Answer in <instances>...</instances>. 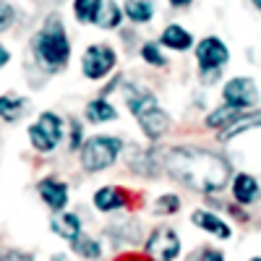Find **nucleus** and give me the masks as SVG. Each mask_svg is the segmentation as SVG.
Instances as JSON below:
<instances>
[{"label":"nucleus","mask_w":261,"mask_h":261,"mask_svg":"<svg viewBox=\"0 0 261 261\" xmlns=\"http://www.w3.org/2000/svg\"><path fill=\"white\" fill-rule=\"evenodd\" d=\"M123 154V139L110 136V134H97L84 141L79 151V162L86 172H102L107 167H113L118 157Z\"/></svg>","instance_id":"7ed1b4c3"},{"label":"nucleus","mask_w":261,"mask_h":261,"mask_svg":"<svg viewBox=\"0 0 261 261\" xmlns=\"http://www.w3.org/2000/svg\"><path fill=\"white\" fill-rule=\"evenodd\" d=\"M32 107V99L21 97V94H0V120L6 123H18L27 115V110Z\"/></svg>","instance_id":"dca6fc26"},{"label":"nucleus","mask_w":261,"mask_h":261,"mask_svg":"<svg viewBox=\"0 0 261 261\" xmlns=\"http://www.w3.org/2000/svg\"><path fill=\"white\" fill-rule=\"evenodd\" d=\"M251 3H253V8H256V11L261 13V0H251Z\"/></svg>","instance_id":"f704fd0d"},{"label":"nucleus","mask_w":261,"mask_h":261,"mask_svg":"<svg viewBox=\"0 0 261 261\" xmlns=\"http://www.w3.org/2000/svg\"><path fill=\"white\" fill-rule=\"evenodd\" d=\"M16 24V6L8 0H0V34H6Z\"/></svg>","instance_id":"bb28decb"},{"label":"nucleus","mask_w":261,"mask_h":261,"mask_svg":"<svg viewBox=\"0 0 261 261\" xmlns=\"http://www.w3.org/2000/svg\"><path fill=\"white\" fill-rule=\"evenodd\" d=\"M65 139H68V149L71 151H81V146H84V125L79 123V120H71L68 123V136H65Z\"/></svg>","instance_id":"cd10ccee"},{"label":"nucleus","mask_w":261,"mask_h":261,"mask_svg":"<svg viewBox=\"0 0 261 261\" xmlns=\"http://www.w3.org/2000/svg\"><path fill=\"white\" fill-rule=\"evenodd\" d=\"M160 45L172 50V53H186L193 47V34L180 24H167L160 34Z\"/></svg>","instance_id":"4468645a"},{"label":"nucleus","mask_w":261,"mask_h":261,"mask_svg":"<svg viewBox=\"0 0 261 261\" xmlns=\"http://www.w3.org/2000/svg\"><path fill=\"white\" fill-rule=\"evenodd\" d=\"M123 13H125L128 21H134L136 27H141V24H149V21L154 18L157 6H154V0H125Z\"/></svg>","instance_id":"aec40b11"},{"label":"nucleus","mask_w":261,"mask_h":261,"mask_svg":"<svg viewBox=\"0 0 261 261\" xmlns=\"http://www.w3.org/2000/svg\"><path fill=\"white\" fill-rule=\"evenodd\" d=\"M162 167L172 180H178L180 186L199 191L204 196L222 193L232 180V167L222 154H217V151L206 146H193V144L165 149Z\"/></svg>","instance_id":"f257e3e1"},{"label":"nucleus","mask_w":261,"mask_h":261,"mask_svg":"<svg viewBox=\"0 0 261 261\" xmlns=\"http://www.w3.org/2000/svg\"><path fill=\"white\" fill-rule=\"evenodd\" d=\"M102 0H73V18L79 24H94Z\"/></svg>","instance_id":"b1692460"},{"label":"nucleus","mask_w":261,"mask_h":261,"mask_svg":"<svg viewBox=\"0 0 261 261\" xmlns=\"http://www.w3.org/2000/svg\"><path fill=\"white\" fill-rule=\"evenodd\" d=\"M248 261H261V256H253V258H248Z\"/></svg>","instance_id":"c9c22d12"},{"label":"nucleus","mask_w":261,"mask_h":261,"mask_svg":"<svg viewBox=\"0 0 261 261\" xmlns=\"http://www.w3.org/2000/svg\"><path fill=\"white\" fill-rule=\"evenodd\" d=\"M84 115H86V120L94 123V125H99V123H113V120H118V107L107 99V97H97V99H92V102H86Z\"/></svg>","instance_id":"6ab92c4d"},{"label":"nucleus","mask_w":261,"mask_h":261,"mask_svg":"<svg viewBox=\"0 0 261 261\" xmlns=\"http://www.w3.org/2000/svg\"><path fill=\"white\" fill-rule=\"evenodd\" d=\"M71 251H73L76 256L86 258V261H97V258H102V246H99V241H94V238L84 235V232L71 241Z\"/></svg>","instance_id":"5701e85b"},{"label":"nucleus","mask_w":261,"mask_h":261,"mask_svg":"<svg viewBox=\"0 0 261 261\" xmlns=\"http://www.w3.org/2000/svg\"><path fill=\"white\" fill-rule=\"evenodd\" d=\"M92 204L102 214H113V212H120L130 204V193L123 186H102V188L94 191Z\"/></svg>","instance_id":"9d476101"},{"label":"nucleus","mask_w":261,"mask_h":261,"mask_svg":"<svg viewBox=\"0 0 261 261\" xmlns=\"http://www.w3.org/2000/svg\"><path fill=\"white\" fill-rule=\"evenodd\" d=\"M230 191H232V201L238 206H251L261 199V186L251 172H235L230 180Z\"/></svg>","instance_id":"9b49d317"},{"label":"nucleus","mask_w":261,"mask_h":261,"mask_svg":"<svg viewBox=\"0 0 261 261\" xmlns=\"http://www.w3.org/2000/svg\"><path fill=\"white\" fill-rule=\"evenodd\" d=\"M196 63H199V76L204 84H214L217 79H220L222 68L230 63V47L225 45V42L220 37H204L196 42Z\"/></svg>","instance_id":"20e7f679"},{"label":"nucleus","mask_w":261,"mask_h":261,"mask_svg":"<svg viewBox=\"0 0 261 261\" xmlns=\"http://www.w3.org/2000/svg\"><path fill=\"white\" fill-rule=\"evenodd\" d=\"M136 123H139L141 134H144L149 141H160V139H165V136H167V130L172 128V120H170V115L162 110V107H157V110H151V113L141 115Z\"/></svg>","instance_id":"ddd939ff"},{"label":"nucleus","mask_w":261,"mask_h":261,"mask_svg":"<svg viewBox=\"0 0 261 261\" xmlns=\"http://www.w3.org/2000/svg\"><path fill=\"white\" fill-rule=\"evenodd\" d=\"M50 230L53 235H58L60 241H73V238L81 235V217L76 212H58L50 220Z\"/></svg>","instance_id":"2eb2a0df"},{"label":"nucleus","mask_w":261,"mask_h":261,"mask_svg":"<svg viewBox=\"0 0 261 261\" xmlns=\"http://www.w3.org/2000/svg\"><path fill=\"white\" fill-rule=\"evenodd\" d=\"M154 212L162 214V217H167V214H178V212H180V199H178L175 193H162L160 199L154 201Z\"/></svg>","instance_id":"a878e982"},{"label":"nucleus","mask_w":261,"mask_h":261,"mask_svg":"<svg viewBox=\"0 0 261 261\" xmlns=\"http://www.w3.org/2000/svg\"><path fill=\"white\" fill-rule=\"evenodd\" d=\"M123 6H118L115 0H102V8L97 13V21H94V27L105 29V32H110V29H118L123 24Z\"/></svg>","instance_id":"412c9836"},{"label":"nucleus","mask_w":261,"mask_h":261,"mask_svg":"<svg viewBox=\"0 0 261 261\" xmlns=\"http://www.w3.org/2000/svg\"><path fill=\"white\" fill-rule=\"evenodd\" d=\"M253 128H261V110H251V113H243V118L238 120V123H232L227 130H222V141H230V139H238V136H243V134H248V130H253Z\"/></svg>","instance_id":"4be33fe9"},{"label":"nucleus","mask_w":261,"mask_h":261,"mask_svg":"<svg viewBox=\"0 0 261 261\" xmlns=\"http://www.w3.org/2000/svg\"><path fill=\"white\" fill-rule=\"evenodd\" d=\"M199 261H225V253L217 251V248H204L199 253Z\"/></svg>","instance_id":"c756f323"},{"label":"nucleus","mask_w":261,"mask_h":261,"mask_svg":"<svg viewBox=\"0 0 261 261\" xmlns=\"http://www.w3.org/2000/svg\"><path fill=\"white\" fill-rule=\"evenodd\" d=\"M0 261H34V253L21 251V248H3L0 251Z\"/></svg>","instance_id":"c85d7f7f"},{"label":"nucleus","mask_w":261,"mask_h":261,"mask_svg":"<svg viewBox=\"0 0 261 261\" xmlns=\"http://www.w3.org/2000/svg\"><path fill=\"white\" fill-rule=\"evenodd\" d=\"M139 55H141V60H144L146 65H151V68H165V65H167V58H165V53H162L160 42H144L141 50H139Z\"/></svg>","instance_id":"393cba45"},{"label":"nucleus","mask_w":261,"mask_h":261,"mask_svg":"<svg viewBox=\"0 0 261 261\" xmlns=\"http://www.w3.org/2000/svg\"><path fill=\"white\" fill-rule=\"evenodd\" d=\"M180 235L170 225H157L144 241V253L149 256V261H175L180 256Z\"/></svg>","instance_id":"0eeeda50"},{"label":"nucleus","mask_w":261,"mask_h":261,"mask_svg":"<svg viewBox=\"0 0 261 261\" xmlns=\"http://www.w3.org/2000/svg\"><path fill=\"white\" fill-rule=\"evenodd\" d=\"M160 160H157V154L154 151H146V149H141V146H134L128 151V167L130 170H136L139 175H144V178H151L154 172L160 170Z\"/></svg>","instance_id":"f3484780"},{"label":"nucleus","mask_w":261,"mask_h":261,"mask_svg":"<svg viewBox=\"0 0 261 261\" xmlns=\"http://www.w3.org/2000/svg\"><path fill=\"white\" fill-rule=\"evenodd\" d=\"M65 139V125H63V118L53 110H45L37 123L29 125V144L42 151V154H50L60 146V141Z\"/></svg>","instance_id":"39448f33"},{"label":"nucleus","mask_w":261,"mask_h":261,"mask_svg":"<svg viewBox=\"0 0 261 261\" xmlns=\"http://www.w3.org/2000/svg\"><path fill=\"white\" fill-rule=\"evenodd\" d=\"M115 65H118V53L115 47L105 45V42L89 45L81 55V73L86 81H105L113 73Z\"/></svg>","instance_id":"423d86ee"},{"label":"nucleus","mask_w":261,"mask_h":261,"mask_svg":"<svg viewBox=\"0 0 261 261\" xmlns=\"http://www.w3.org/2000/svg\"><path fill=\"white\" fill-rule=\"evenodd\" d=\"M8 63H11V53H8V47H6V45H0V71H3Z\"/></svg>","instance_id":"7c9ffc66"},{"label":"nucleus","mask_w":261,"mask_h":261,"mask_svg":"<svg viewBox=\"0 0 261 261\" xmlns=\"http://www.w3.org/2000/svg\"><path fill=\"white\" fill-rule=\"evenodd\" d=\"M32 55L42 71L58 73L71 58V39L65 34L60 16H47V21L32 37Z\"/></svg>","instance_id":"f03ea898"},{"label":"nucleus","mask_w":261,"mask_h":261,"mask_svg":"<svg viewBox=\"0 0 261 261\" xmlns=\"http://www.w3.org/2000/svg\"><path fill=\"white\" fill-rule=\"evenodd\" d=\"M37 193L42 204H45L50 212H65V206H68L71 201V191H68V183H63L58 178H42L37 183Z\"/></svg>","instance_id":"1a4fd4ad"},{"label":"nucleus","mask_w":261,"mask_h":261,"mask_svg":"<svg viewBox=\"0 0 261 261\" xmlns=\"http://www.w3.org/2000/svg\"><path fill=\"white\" fill-rule=\"evenodd\" d=\"M50 261H71V258L65 256V253H53V256H50Z\"/></svg>","instance_id":"72a5a7b5"},{"label":"nucleus","mask_w":261,"mask_h":261,"mask_svg":"<svg viewBox=\"0 0 261 261\" xmlns=\"http://www.w3.org/2000/svg\"><path fill=\"white\" fill-rule=\"evenodd\" d=\"M167 3L172 8H188V6H193V0H167Z\"/></svg>","instance_id":"2f4dec72"},{"label":"nucleus","mask_w":261,"mask_h":261,"mask_svg":"<svg viewBox=\"0 0 261 261\" xmlns=\"http://www.w3.org/2000/svg\"><path fill=\"white\" fill-rule=\"evenodd\" d=\"M191 222L199 230H204V232H209L214 238H220V241H230V238H232V227L222 220L220 214H214L209 209H196L191 214Z\"/></svg>","instance_id":"f8f14e48"},{"label":"nucleus","mask_w":261,"mask_h":261,"mask_svg":"<svg viewBox=\"0 0 261 261\" xmlns=\"http://www.w3.org/2000/svg\"><path fill=\"white\" fill-rule=\"evenodd\" d=\"M222 102L238 110H251L258 105V86L251 76H232L222 86Z\"/></svg>","instance_id":"6e6552de"},{"label":"nucleus","mask_w":261,"mask_h":261,"mask_svg":"<svg viewBox=\"0 0 261 261\" xmlns=\"http://www.w3.org/2000/svg\"><path fill=\"white\" fill-rule=\"evenodd\" d=\"M120 261H149V256L144 253V256H139V253H125Z\"/></svg>","instance_id":"473e14b6"},{"label":"nucleus","mask_w":261,"mask_h":261,"mask_svg":"<svg viewBox=\"0 0 261 261\" xmlns=\"http://www.w3.org/2000/svg\"><path fill=\"white\" fill-rule=\"evenodd\" d=\"M243 113L246 110H238V107H232V105H220V107H214V110L204 118V123H206V128H212V130H227L232 123H238L243 118Z\"/></svg>","instance_id":"a211bd4d"}]
</instances>
